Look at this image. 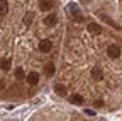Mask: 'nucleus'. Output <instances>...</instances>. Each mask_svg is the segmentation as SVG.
<instances>
[{
  "mask_svg": "<svg viewBox=\"0 0 122 121\" xmlns=\"http://www.w3.org/2000/svg\"><path fill=\"white\" fill-rule=\"evenodd\" d=\"M88 33H90L92 36H98V34L102 33V27H100L97 22H90V24H88Z\"/></svg>",
  "mask_w": 122,
  "mask_h": 121,
  "instance_id": "obj_1",
  "label": "nucleus"
},
{
  "mask_svg": "<svg viewBox=\"0 0 122 121\" xmlns=\"http://www.w3.org/2000/svg\"><path fill=\"white\" fill-rule=\"evenodd\" d=\"M68 9H70V12H71V16H73V17H76L78 21H83L81 12H80V9H78V7H76V4H70V5H68Z\"/></svg>",
  "mask_w": 122,
  "mask_h": 121,
  "instance_id": "obj_2",
  "label": "nucleus"
},
{
  "mask_svg": "<svg viewBox=\"0 0 122 121\" xmlns=\"http://www.w3.org/2000/svg\"><path fill=\"white\" fill-rule=\"evenodd\" d=\"M51 48H53V43H51L49 39H42V41L39 43V50H41L42 53H48Z\"/></svg>",
  "mask_w": 122,
  "mask_h": 121,
  "instance_id": "obj_3",
  "label": "nucleus"
},
{
  "mask_svg": "<svg viewBox=\"0 0 122 121\" xmlns=\"http://www.w3.org/2000/svg\"><path fill=\"white\" fill-rule=\"evenodd\" d=\"M25 79H27V82H29L30 85H36V84L39 82V73H37V72H30Z\"/></svg>",
  "mask_w": 122,
  "mask_h": 121,
  "instance_id": "obj_4",
  "label": "nucleus"
},
{
  "mask_svg": "<svg viewBox=\"0 0 122 121\" xmlns=\"http://www.w3.org/2000/svg\"><path fill=\"white\" fill-rule=\"evenodd\" d=\"M107 55H109L110 58H119V55H120V50L117 48V46H109V50H107Z\"/></svg>",
  "mask_w": 122,
  "mask_h": 121,
  "instance_id": "obj_5",
  "label": "nucleus"
},
{
  "mask_svg": "<svg viewBox=\"0 0 122 121\" xmlns=\"http://www.w3.org/2000/svg\"><path fill=\"white\" fill-rule=\"evenodd\" d=\"M53 0H41V2H39V9L41 10H49L51 7H53Z\"/></svg>",
  "mask_w": 122,
  "mask_h": 121,
  "instance_id": "obj_6",
  "label": "nucleus"
},
{
  "mask_svg": "<svg viewBox=\"0 0 122 121\" xmlns=\"http://www.w3.org/2000/svg\"><path fill=\"white\" fill-rule=\"evenodd\" d=\"M92 77H93L95 80H100L103 77V73H102V70L98 67H93V68H92Z\"/></svg>",
  "mask_w": 122,
  "mask_h": 121,
  "instance_id": "obj_7",
  "label": "nucleus"
},
{
  "mask_svg": "<svg viewBox=\"0 0 122 121\" xmlns=\"http://www.w3.org/2000/svg\"><path fill=\"white\" fill-rule=\"evenodd\" d=\"M9 12V4L7 0H0V16H5Z\"/></svg>",
  "mask_w": 122,
  "mask_h": 121,
  "instance_id": "obj_8",
  "label": "nucleus"
},
{
  "mask_svg": "<svg viewBox=\"0 0 122 121\" xmlns=\"http://www.w3.org/2000/svg\"><path fill=\"white\" fill-rule=\"evenodd\" d=\"M44 22L48 24V26H54V24L58 22V17L54 16V14H49V16H48V17L44 19Z\"/></svg>",
  "mask_w": 122,
  "mask_h": 121,
  "instance_id": "obj_9",
  "label": "nucleus"
},
{
  "mask_svg": "<svg viewBox=\"0 0 122 121\" xmlns=\"http://www.w3.org/2000/svg\"><path fill=\"white\" fill-rule=\"evenodd\" d=\"M10 67H12V62H10V60H7V58H4L2 63H0V68H2L4 72H7V70H10Z\"/></svg>",
  "mask_w": 122,
  "mask_h": 121,
  "instance_id": "obj_10",
  "label": "nucleus"
},
{
  "mask_svg": "<svg viewBox=\"0 0 122 121\" xmlns=\"http://www.w3.org/2000/svg\"><path fill=\"white\" fill-rule=\"evenodd\" d=\"M44 73L48 75V77H49V75H53V73H54V65H53V63H48V65L44 67Z\"/></svg>",
  "mask_w": 122,
  "mask_h": 121,
  "instance_id": "obj_11",
  "label": "nucleus"
},
{
  "mask_svg": "<svg viewBox=\"0 0 122 121\" xmlns=\"http://www.w3.org/2000/svg\"><path fill=\"white\" fill-rule=\"evenodd\" d=\"M54 90H56L58 96H63V97L66 96V89H65L63 85H54Z\"/></svg>",
  "mask_w": 122,
  "mask_h": 121,
  "instance_id": "obj_12",
  "label": "nucleus"
},
{
  "mask_svg": "<svg viewBox=\"0 0 122 121\" xmlns=\"http://www.w3.org/2000/svg\"><path fill=\"white\" fill-rule=\"evenodd\" d=\"M100 17H102V19H103L105 22H109V24H110L112 27H119V26H117V24H115V22H114V21H112V19H110L109 16H105V14H100Z\"/></svg>",
  "mask_w": 122,
  "mask_h": 121,
  "instance_id": "obj_13",
  "label": "nucleus"
},
{
  "mask_svg": "<svg viewBox=\"0 0 122 121\" xmlns=\"http://www.w3.org/2000/svg\"><path fill=\"white\" fill-rule=\"evenodd\" d=\"M71 102H73V104H81V102H83V97H81L80 94H75V96L71 97Z\"/></svg>",
  "mask_w": 122,
  "mask_h": 121,
  "instance_id": "obj_14",
  "label": "nucleus"
},
{
  "mask_svg": "<svg viewBox=\"0 0 122 121\" xmlns=\"http://www.w3.org/2000/svg\"><path fill=\"white\" fill-rule=\"evenodd\" d=\"M15 77H17V79H24V70L17 68V70H15Z\"/></svg>",
  "mask_w": 122,
  "mask_h": 121,
  "instance_id": "obj_15",
  "label": "nucleus"
},
{
  "mask_svg": "<svg viewBox=\"0 0 122 121\" xmlns=\"http://www.w3.org/2000/svg\"><path fill=\"white\" fill-rule=\"evenodd\" d=\"M32 17H34V14H27V16H25V24H30Z\"/></svg>",
  "mask_w": 122,
  "mask_h": 121,
  "instance_id": "obj_16",
  "label": "nucleus"
},
{
  "mask_svg": "<svg viewBox=\"0 0 122 121\" xmlns=\"http://www.w3.org/2000/svg\"><path fill=\"white\" fill-rule=\"evenodd\" d=\"M85 113H86L88 116H95V111H93V109H86Z\"/></svg>",
  "mask_w": 122,
  "mask_h": 121,
  "instance_id": "obj_17",
  "label": "nucleus"
},
{
  "mask_svg": "<svg viewBox=\"0 0 122 121\" xmlns=\"http://www.w3.org/2000/svg\"><path fill=\"white\" fill-rule=\"evenodd\" d=\"M102 106H103L102 101H97V102H95V108H102Z\"/></svg>",
  "mask_w": 122,
  "mask_h": 121,
  "instance_id": "obj_18",
  "label": "nucleus"
},
{
  "mask_svg": "<svg viewBox=\"0 0 122 121\" xmlns=\"http://www.w3.org/2000/svg\"><path fill=\"white\" fill-rule=\"evenodd\" d=\"M0 90H4V80H0Z\"/></svg>",
  "mask_w": 122,
  "mask_h": 121,
  "instance_id": "obj_19",
  "label": "nucleus"
},
{
  "mask_svg": "<svg viewBox=\"0 0 122 121\" xmlns=\"http://www.w3.org/2000/svg\"><path fill=\"white\" fill-rule=\"evenodd\" d=\"M83 2H85V4H88V2H92V0H83Z\"/></svg>",
  "mask_w": 122,
  "mask_h": 121,
  "instance_id": "obj_20",
  "label": "nucleus"
}]
</instances>
